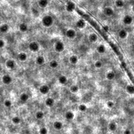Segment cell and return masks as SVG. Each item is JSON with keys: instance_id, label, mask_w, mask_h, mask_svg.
<instances>
[{"instance_id": "obj_25", "label": "cell", "mask_w": 134, "mask_h": 134, "mask_svg": "<svg viewBox=\"0 0 134 134\" xmlns=\"http://www.w3.org/2000/svg\"><path fill=\"white\" fill-rule=\"evenodd\" d=\"M108 129H109L111 131H116L117 129H118V126H117V123L116 122H113V121H111V122L109 123V125H108Z\"/></svg>"}, {"instance_id": "obj_39", "label": "cell", "mask_w": 134, "mask_h": 134, "mask_svg": "<svg viewBox=\"0 0 134 134\" xmlns=\"http://www.w3.org/2000/svg\"><path fill=\"white\" fill-rule=\"evenodd\" d=\"M107 107L108 108H109V109H111V108H113L115 106V103H114V101H112V100H108L107 101Z\"/></svg>"}, {"instance_id": "obj_3", "label": "cell", "mask_w": 134, "mask_h": 134, "mask_svg": "<svg viewBox=\"0 0 134 134\" xmlns=\"http://www.w3.org/2000/svg\"><path fill=\"white\" fill-rule=\"evenodd\" d=\"M54 50L56 51L57 53H62L63 51L65 50V44L63 41L61 40H56L54 43Z\"/></svg>"}, {"instance_id": "obj_7", "label": "cell", "mask_w": 134, "mask_h": 134, "mask_svg": "<svg viewBox=\"0 0 134 134\" xmlns=\"http://www.w3.org/2000/svg\"><path fill=\"white\" fill-rule=\"evenodd\" d=\"M5 65H6V68H8V69H15L17 67L16 61L14 60V59H12V58H8V59H6V62H5Z\"/></svg>"}, {"instance_id": "obj_19", "label": "cell", "mask_w": 134, "mask_h": 134, "mask_svg": "<svg viewBox=\"0 0 134 134\" xmlns=\"http://www.w3.org/2000/svg\"><path fill=\"white\" fill-rule=\"evenodd\" d=\"M68 62L71 65H77L78 62V57L77 55L73 54L68 58Z\"/></svg>"}, {"instance_id": "obj_33", "label": "cell", "mask_w": 134, "mask_h": 134, "mask_svg": "<svg viewBox=\"0 0 134 134\" xmlns=\"http://www.w3.org/2000/svg\"><path fill=\"white\" fill-rule=\"evenodd\" d=\"M12 122H13V124H15V125H18V124H20V122H21V119L18 116L13 117V118H12Z\"/></svg>"}, {"instance_id": "obj_8", "label": "cell", "mask_w": 134, "mask_h": 134, "mask_svg": "<svg viewBox=\"0 0 134 134\" xmlns=\"http://www.w3.org/2000/svg\"><path fill=\"white\" fill-rule=\"evenodd\" d=\"M37 6L40 9H46L49 6V0H37Z\"/></svg>"}, {"instance_id": "obj_40", "label": "cell", "mask_w": 134, "mask_h": 134, "mask_svg": "<svg viewBox=\"0 0 134 134\" xmlns=\"http://www.w3.org/2000/svg\"><path fill=\"white\" fill-rule=\"evenodd\" d=\"M39 134H48V129L43 127L39 130Z\"/></svg>"}, {"instance_id": "obj_26", "label": "cell", "mask_w": 134, "mask_h": 134, "mask_svg": "<svg viewBox=\"0 0 134 134\" xmlns=\"http://www.w3.org/2000/svg\"><path fill=\"white\" fill-rule=\"evenodd\" d=\"M53 127H54L55 130H61V129L63 128V123L61 122V121H55V122L53 123Z\"/></svg>"}, {"instance_id": "obj_20", "label": "cell", "mask_w": 134, "mask_h": 134, "mask_svg": "<svg viewBox=\"0 0 134 134\" xmlns=\"http://www.w3.org/2000/svg\"><path fill=\"white\" fill-rule=\"evenodd\" d=\"M96 50H97V52L99 53V54H104V53L106 52L105 45H103V44L98 45V47H97V49H96Z\"/></svg>"}, {"instance_id": "obj_37", "label": "cell", "mask_w": 134, "mask_h": 134, "mask_svg": "<svg viewBox=\"0 0 134 134\" xmlns=\"http://www.w3.org/2000/svg\"><path fill=\"white\" fill-rule=\"evenodd\" d=\"M6 46V40L4 38H0V49H5Z\"/></svg>"}, {"instance_id": "obj_27", "label": "cell", "mask_w": 134, "mask_h": 134, "mask_svg": "<svg viewBox=\"0 0 134 134\" xmlns=\"http://www.w3.org/2000/svg\"><path fill=\"white\" fill-rule=\"evenodd\" d=\"M45 104H46L47 107H52L55 104L54 99H53V98H48V99H46V101H45Z\"/></svg>"}, {"instance_id": "obj_35", "label": "cell", "mask_w": 134, "mask_h": 134, "mask_svg": "<svg viewBox=\"0 0 134 134\" xmlns=\"http://www.w3.org/2000/svg\"><path fill=\"white\" fill-rule=\"evenodd\" d=\"M87 109H88V107L85 104H80V105H78V111H80V112H86Z\"/></svg>"}, {"instance_id": "obj_16", "label": "cell", "mask_w": 134, "mask_h": 134, "mask_svg": "<svg viewBox=\"0 0 134 134\" xmlns=\"http://www.w3.org/2000/svg\"><path fill=\"white\" fill-rule=\"evenodd\" d=\"M28 58V55H27V52H24V51H21L18 54V59L21 62H26Z\"/></svg>"}, {"instance_id": "obj_5", "label": "cell", "mask_w": 134, "mask_h": 134, "mask_svg": "<svg viewBox=\"0 0 134 134\" xmlns=\"http://www.w3.org/2000/svg\"><path fill=\"white\" fill-rule=\"evenodd\" d=\"M103 14H104L106 17L111 18V17L114 16L115 10H114V8H113L112 6H105V7H104V9H103Z\"/></svg>"}, {"instance_id": "obj_11", "label": "cell", "mask_w": 134, "mask_h": 134, "mask_svg": "<svg viewBox=\"0 0 134 134\" xmlns=\"http://www.w3.org/2000/svg\"><path fill=\"white\" fill-rule=\"evenodd\" d=\"M75 27H76V29H84L86 27V22L84 19L82 18H80L76 21L75 23Z\"/></svg>"}, {"instance_id": "obj_28", "label": "cell", "mask_w": 134, "mask_h": 134, "mask_svg": "<svg viewBox=\"0 0 134 134\" xmlns=\"http://www.w3.org/2000/svg\"><path fill=\"white\" fill-rule=\"evenodd\" d=\"M74 117H75V114L70 111H67L66 114H65V118H66V120H68V121H72L74 119Z\"/></svg>"}, {"instance_id": "obj_12", "label": "cell", "mask_w": 134, "mask_h": 134, "mask_svg": "<svg viewBox=\"0 0 134 134\" xmlns=\"http://www.w3.org/2000/svg\"><path fill=\"white\" fill-rule=\"evenodd\" d=\"M122 21H123V23H124V25L130 26L132 23H133V17H132L131 15H125Z\"/></svg>"}, {"instance_id": "obj_17", "label": "cell", "mask_w": 134, "mask_h": 134, "mask_svg": "<svg viewBox=\"0 0 134 134\" xmlns=\"http://www.w3.org/2000/svg\"><path fill=\"white\" fill-rule=\"evenodd\" d=\"M118 37H120L121 39H126L128 37V31H127L126 29L122 28L121 30H119L118 31Z\"/></svg>"}, {"instance_id": "obj_30", "label": "cell", "mask_w": 134, "mask_h": 134, "mask_svg": "<svg viewBox=\"0 0 134 134\" xmlns=\"http://www.w3.org/2000/svg\"><path fill=\"white\" fill-rule=\"evenodd\" d=\"M49 67H50L51 68H57L58 67V62L56 60V59H52V60L49 61Z\"/></svg>"}, {"instance_id": "obj_38", "label": "cell", "mask_w": 134, "mask_h": 134, "mask_svg": "<svg viewBox=\"0 0 134 134\" xmlns=\"http://www.w3.org/2000/svg\"><path fill=\"white\" fill-rule=\"evenodd\" d=\"M4 105H5V107H6V108L12 107V101L10 100V99H6V100L4 101Z\"/></svg>"}, {"instance_id": "obj_45", "label": "cell", "mask_w": 134, "mask_h": 134, "mask_svg": "<svg viewBox=\"0 0 134 134\" xmlns=\"http://www.w3.org/2000/svg\"><path fill=\"white\" fill-rule=\"evenodd\" d=\"M133 31H134V28H133Z\"/></svg>"}, {"instance_id": "obj_1", "label": "cell", "mask_w": 134, "mask_h": 134, "mask_svg": "<svg viewBox=\"0 0 134 134\" xmlns=\"http://www.w3.org/2000/svg\"><path fill=\"white\" fill-rule=\"evenodd\" d=\"M40 23L44 28H50V27H52L53 26H54L55 19L52 15H50V14H46V15H44V16L41 18Z\"/></svg>"}, {"instance_id": "obj_21", "label": "cell", "mask_w": 134, "mask_h": 134, "mask_svg": "<svg viewBox=\"0 0 134 134\" xmlns=\"http://www.w3.org/2000/svg\"><path fill=\"white\" fill-rule=\"evenodd\" d=\"M114 5L116 8H123L125 6V1L124 0H116Z\"/></svg>"}, {"instance_id": "obj_14", "label": "cell", "mask_w": 134, "mask_h": 134, "mask_svg": "<svg viewBox=\"0 0 134 134\" xmlns=\"http://www.w3.org/2000/svg\"><path fill=\"white\" fill-rule=\"evenodd\" d=\"M35 62L37 66H43V65L46 63V58L43 55H38V56L35 59Z\"/></svg>"}, {"instance_id": "obj_34", "label": "cell", "mask_w": 134, "mask_h": 134, "mask_svg": "<svg viewBox=\"0 0 134 134\" xmlns=\"http://www.w3.org/2000/svg\"><path fill=\"white\" fill-rule=\"evenodd\" d=\"M78 90H80V88H78V85H72L70 87V91L72 93H77V92H78Z\"/></svg>"}, {"instance_id": "obj_36", "label": "cell", "mask_w": 134, "mask_h": 134, "mask_svg": "<svg viewBox=\"0 0 134 134\" xmlns=\"http://www.w3.org/2000/svg\"><path fill=\"white\" fill-rule=\"evenodd\" d=\"M94 67L96 68H101L103 67V62L101 60H96L94 63Z\"/></svg>"}, {"instance_id": "obj_43", "label": "cell", "mask_w": 134, "mask_h": 134, "mask_svg": "<svg viewBox=\"0 0 134 134\" xmlns=\"http://www.w3.org/2000/svg\"><path fill=\"white\" fill-rule=\"evenodd\" d=\"M1 15H2V9L0 8V17H1Z\"/></svg>"}, {"instance_id": "obj_9", "label": "cell", "mask_w": 134, "mask_h": 134, "mask_svg": "<svg viewBox=\"0 0 134 134\" xmlns=\"http://www.w3.org/2000/svg\"><path fill=\"white\" fill-rule=\"evenodd\" d=\"M18 29L21 33H27L28 31V26L26 22H20L18 26Z\"/></svg>"}, {"instance_id": "obj_23", "label": "cell", "mask_w": 134, "mask_h": 134, "mask_svg": "<svg viewBox=\"0 0 134 134\" xmlns=\"http://www.w3.org/2000/svg\"><path fill=\"white\" fill-rule=\"evenodd\" d=\"M58 82L61 84V85H66L68 83V78L65 75H60L58 77Z\"/></svg>"}, {"instance_id": "obj_29", "label": "cell", "mask_w": 134, "mask_h": 134, "mask_svg": "<svg viewBox=\"0 0 134 134\" xmlns=\"http://www.w3.org/2000/svg\"><path fill=\"white\" fill-rule=\"evenodd\" d=\"M28 99H29V96H28V94L27 93H22L21 95H20V97H19V99H20V101L21 102H23V103H25V102H27V100H28Z\"/></svg>"}, {"instance_id": "obj_32", "label": "cell", "mask_w": 134, "mask_h": 134, "mask_svg": "<svg viewBox=\"0 0 134 134\" xmlns=\"http://www.w3.org/2000/svg\"><path fill=\"white\" fill-rule=\"evenodd\" d=\"M35 117L37 120H42L43 118H44V112H43L42 111H38L36 112L35 114Z\"/></svg>"}, {"instance_id": "obj_31", "label": "cell", "mask_w": 134, "mask_h": 134, "mask_svg": "<svg viewBox=\"0 0 134 134\" xmlns=\"http://www.w3.org/2000/svg\"><path fill=\"white\" fill-rule=\"evenodd\" d=\"M125 89H126V92L129 94H134V86L132 85H127L126 88H125Z\"/></svg>"}, {"instance_id": "obj_4", "label": "cell", "mask_w": 134, "mask_h": 134, "mask_svg": "<svg viewBox=\"0 0 134 134\" xmlns=\"http://www.w3.org/2000/svg\"><path fill=\"white\" fill-rule=\"evenodd\" d=\"M65 37L68 39H75L77 37V30L76 28H72V27H69V28L66 29L65 30Z\"/></svg>"}, {"instance_id": "obj_13", "label": "cell", "mask_w": 134, "mask_h": 134, "mask_svg": "<svg viewBox=\"0 0 134 134\" xmlns=\"http://www.w3.org/2000/svg\"><path fill=\"white\" fill-rule=\"evenodd\" d=\"M2 82L5 85H10L13 82V78L10 76L9 74H5L4 76L2 77Z\"/></svg>"}, {"instance_id": "obj_10", "label": "cell", "mask_w": 134, "mask_h": 134, "mask_svg": "<svg viewBox=\"0 0 134 134\" xmlns=\"http://www.w3.org/2000/svg\"><path fill=\"white\" fill-rule=\"evenodd\" d=\"M98 39H99V36L95 32H91V33H89V36H88V40H89V42L92 43V44L97 42Z\"/></svg>"}, {"instance_id": "obj_24", "label": "cell", "mask_w": 134, "mask_h": 134, "mask_svg": "<svg viewBox=\"0 0 134 134\" xmlns=\"http://www.w3.org/2000/svg\"><path fill=\"white\" fill-rule=\"evenodd\" d=\"M31 13L34 17L37 18V17H39V15H40V8H39L37 6V7L31 8Z\"/></svg>"}, {"instance_id": "obj_18", "label": "cell", "mask_w": 134, "mask_h": 134, "mask_svg": "<svg viewBox=\"0 0 134 134\" xmlns=\"http://www.w3.org/2000/svg\"><path fill=\"white\" fill-rule=\"evenodd\" d=\"M49 91H50V89L48 85H42L39 88V92L42 95H47V94L49 93Z\"/></svg>"}, {"instance_id": "obj_2", "label": "cell", "mask_w": 134, "mask_h": 134, "mask_svg": "<svg viewBox=\"0 0 134 134\" xmlns=\"http://www.w3.org/2000/svg\"><path fill=\"white\" fill-rule=\"evenodd\" d=\"M40 49V43L37 40H31L27 44V49L32 53H37Z\"/></svg>"}, {"instance_id": "obj_15", "label": "cell", "mask_w": 134, "mask_h": 134, "mask_svg": "<svg viewBox=\"0 0 134 134\" xmlns=\"http://www.w3.org/2000/svg\"><path fill=\"white\" fill-rule=\"evenodd\" d=\"M75 8H76L75 4H74L73 2H71V1H68V2L65 4V9H66L68 12H69V13L73 12L74 10H75Z\"/></svg>"}, {"instance_id": "obj_22", "label": "cell", "mask_w": 134, "mask_h": 134, "mask_svg": "<svg viewBox=\"0 0 134 134\" xmlns=\"http://www.w3.org/2000/svg\"><path fill=\"white\" fill-rule=\"evenodd\" d=\"M115 78H116V73L114 71H112V70L107 72V74H106V78L108 80H113Z\"/></svg>"}, {"instance_id": "obj_42", "label": "cell", "mask_w": 134, "mask_h": 134, "mask_svg": "<svg viewBox=\"0 0 134 134\" xmlns=\"http://www.w3.org/2000/svg\"><path fill=\"white\" fill-rule=\"evenodd\" d=\"M131 11H132V13L134 14V4L132 5V6H131Z\"/></svg>"}, {"instance_id": "obj_41", "label": "cell", "mask_w": 134, "mask_h": 134, "mask_svg": "<svg viewBox=\"0 0 134 134\" xmlns=\"http://www.w3.org/2000/svg\"><path fill=\"white\" fill-rule=\"evenodd\" d=\"M124 134H131V132H130V130H124Z\"/></svg>"}, {"instance_id": "obj_6", "label": "cell", "mask_w": 134, "mask_h": 134, "mask_svg": "<svg viewBox=\"0 0 134 134\" xmlns=\"http://www.w3.org/2000/svg\"><path fill=\"white\" fill-rule=\"evenodd\" d=\"M10 30V26L8 23H2L0 24V34L1 35H6L9 32Z\"/></svg>"}, {"instance_id": "obj_44", "label": "cell", "mask_w": 134, "mask_h": 134, "mask_svg": "<svg viewBox=\"0 0 134 134\" xmlns=\"http://www.w3.org/2000/svg\"><path fill=\"white\" fill-rule=\"evenodd\" d=\"M0 130H1V124H0Z\"/></svg>"}]
</instances>
